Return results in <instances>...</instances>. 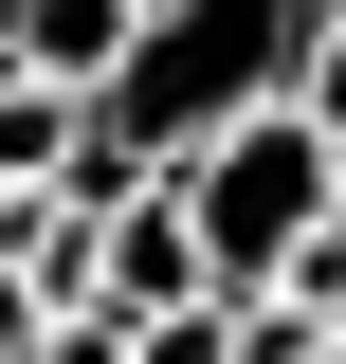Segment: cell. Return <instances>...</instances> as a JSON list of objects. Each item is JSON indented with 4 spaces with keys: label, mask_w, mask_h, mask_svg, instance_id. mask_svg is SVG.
I'll use <instances>...</instances> for the list:
<instances>
[{
    "label": "cell",
    "mask_w": 346,
    "mask_h": 364,
    "mask_svg": "<svg viewBox=\"0 0 346 364\" xmlns=\"http://www.w3.org/2000/svg\"><path fill=\"white\" fill-rule=\"evenodd\" d=\"M91 291H110V310H164V291H219V273H201V219H182V182H164V164H146L128 200L91 219Z\"/></svg>",
    "instance_id": "2"
},
{
    "label": "cell",
    "mask_w": 346,
    "mask_h": 364,
    "mask_svg": "<svg viewBox=\"0 0 346 364\" xmlns=\"http://www.w3.org/2000/svg\"><path fill=\"white\" fill-rule=\"evenodd\" d=\"M19 328H37V291H19V273H0V364H19Z\"/></svg>",
    "instance_id": "5"
},
{
    "label": "cell",
    "mask_w": 346,
    "mask_h": 364,
    "mask_svg": "<svg viewBox=\"0 0 346 364\" xmlns=\"http://www.w3.org/2000/svg\"><path fill=\"white\" fill-rule=\"evenodd\" d=\"M128 364H237V310L219 291H164V310H128Z\"/></svg>",
    "instance_id": "4"
},
{
    "label": "cell",
    "mask_w": 346,
    "mask_h": 364,
    "mask_svg": "<svg viewBox=\"0 0 346 364\" xmlns=\"http://www.w3.org/2000/svg\"><path fill=\"white\" fill-rule=\"evenodd\" d=\"M128 18H146V0H0V55H19V73H55V91H110Z\"/></svg>",
    "instance_id": "3"
},
{
    "label": "cell",
    "mask_w": 346,
    "mask_h": 364,
    "mask_svg": "<svg viewBox=\"0 0 346 364\" xmlns=\"http://www.w3.org/2000/svg\"><path fill=\"white\" fill-rule=\"evenodd\" d=\"M146 164L182 182V219H201V273H219V291H256V273H273V255H292V237L346 200L328 128H310L292 91H237V109H201V128H182V146H146Z\"/></svg>",
    "instance_id": "1"
}]
</instances>
